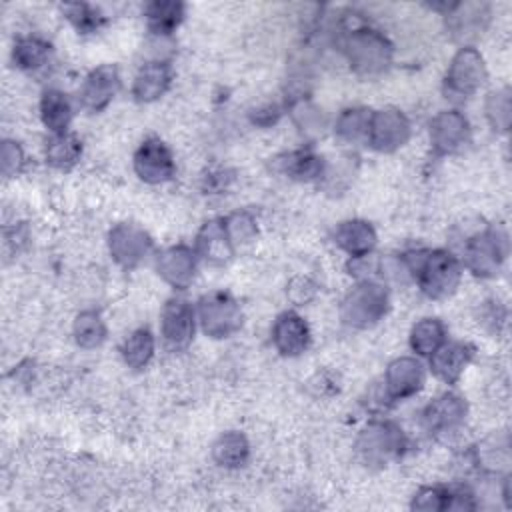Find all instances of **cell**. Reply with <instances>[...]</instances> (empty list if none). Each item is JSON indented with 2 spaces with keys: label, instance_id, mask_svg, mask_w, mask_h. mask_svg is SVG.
I'll return each instance as SVG.
<instances>
[{
  "label": "cell",
  "instance_id": "1",
  "mask_svg": "<svg viewBox=\"0 0 512 512\" xmlns=\"http://www.w3.org/2000/svg\"><path fill=\"white\" fill-rule=\"evenodd\" d=\"M410 278L418 284L420 292L430 300H444L456 292L462 280V260L446 250H412L402 254Z\"/></svg>",
  "mask_w": 512,
  "mask_h": 512
},
{
  "label": "cell",
  "instance_id": "2",
  "mask_svg": "<svg viewBox=\"0 0 512 512\" xmlns=\"http://www.w3.org/2000/svg\"><path fill=\"white\" fill-rule=\"evenodd\" d=\"M340 50L346 56L350 70L366 78L386 72L394 58L392 42L380 30L362 24L342 32Z\"/></svg>",
  "mask_w": 512,
  "mask_h": 512
},
{
  "label": "cell",
  "instance_id": "3",
  "mask_svg": "<svg viewBox=\"0 0 512 512\" xmlns=\"http://www.w3.org/2000/svg\"><path fill=\"white\" fill-rule=\"evenodd\" d=\"M390 308V292L378 280H358L340 302V320L348 328L368 330L376 326Z\"/></svg>",
  "mask_w": 512,
  "mask_h": 512
},
{
  "label": "cell",
  "instance_id": "4",
  "mask_svg": "<svg viewBox=\"0 0 512 512\" xmlns=\"http://www.w3.org/2000/svg\"><path fill=\"white\" fill-rule=\"evenodd\" d=\"M508 232L502 224H490L472 234L462 252V266L476 278H496L508 256Z\"/></svg>",
  "mask_w": 512,
  "mask_h": 512
},
{
  "label": "cell",
  "instance_id": "5",
  "mask_svg": "<svg viewBox=\"0 0 512 512\" xmlns=\"http://www.w3.org/2000/svg\"><path fill=\"white\" fill-rule=\"evenodd\" d=\"M408 448L404 430L392 420H370L356 438V454L368 468H384Z\"/></svg>",
  "mask_w": 512,
  "mask_h": 512
},
{
  "label": "cell",
  "instance_id": "6",
  "mask_svg": "<svg viewBox=\"0 0 512 512\" xmlns=\"http://www.w3.org/2000/svg\"><path fill=\"white\" fill-rule=\"evenodd\" d=\"M486 78L488 70L480 50L474 46H460L452 56L442 80L444 98L460 104L472 98L484 86Z\"/></svg>",
  "mask_w": 512,
  "mask_h": 512
},
{
  "label": "cell",
  "instance_id": "7",
  "mask_svg": "<svg viewBox=\"0 0 512 512\" xmlns=\"http://www.w3.org/2000/svg\"><path fill=\"white\" fill-rule=\"evenodd\" d=\"M196 318L208 338L222 340L240 330L242 308L232 294L224 290H212L200 296L196 304Z\"/></svg>",
  "mask_w": 512,
  "mask_h": 512
},
{
  "label": "cell",
  "instance_id": "8",
  "mask_svg": "<svg viewBox=\"0 0 512 512\" xmlns=\"http://www.w3.org/2000/svg\"><path fill=\"white\" fill-rule=\"evenodd\" d=\"M196 308L182 296L166 300L160 312V340L168 352L186 350L196 334Z\"/></svg>",
  "mask_w": 512,
  "mask_h": 512
},
{
  "label": "cell",
  "instance_id": "9",
  "mask_svg": "<svg viewBox=\"0 0 512 512\" xmlns=\"http://www.w3.org/2000/svg\"><path fill=\"white\" fill-rule=\"evenodd\" d=\"M108 254L122 270L138 268L152 252L150 234L134 222H118L108 230Z\"/></svg>",
  "mask_w": 512,
  "mask_h": 512
},
{
  "label": "cell",
  "instance_id": "10",
  "mask_svg": "<svg viewBox=\"0 0 512 512\" xmlns=\"http://www.w3.org/2000/svg\"><path fill=\"white\" fill-rule=\"evenodd\" d=\"M410 134H412V124L400 108L386 106L380 110H372L366 142L376 152L392 154L400 150L410 140Z\"/></svg>",
  "mask_w": 512,
  "mask_h": 512
},
{
  "label": "cell",
  "instance_id": "11",
  "mask_svg": "<svg viewBox=\"0 0 512 512\" xmlns=\"http://www.w3.org/2000/svg\"><path fill=\"white\" fill-rule=\"evenodd\" d=\"M426 384V366L418 356H398L384 372L382 396L390 402H402L416 396Z\"/></svg>",
  "mask_w": 512,
  "mask_h": 512
},
{
  "label": "cell",
  "instance_id": "12",
  "mask_svg": "<svg viewBox=\"0 0 512 512\" xmlns=\"http://www.w3.org/2000/svg\"><path fill=\"white\" fill-rule=\"evenodd\" d=\"M430 136V148L434 156H450L460 152L468 140H470V122L468 118L452 108V110H440L428 126Z\"/></svg>",
  "mask_w": 512,
  "mask_h": 512
},
{
  "label": "cell",
  "instance_id": "13",
  "mask_svg": "<svg viewBox=\"0 0 512 512\" xmlns=\"http://www.w3.org/2000/svg\"><path fill=\"white\" fill-rule=\"evenodd\" d=\"M446 30L462 46H472L470 42L482 36L490 22V4L486 2H454L444 4Z\"/></svg>",
  "mask_w": 512,
  "mask_h": 512
},
{
  "label": "cell",
  "instance_id": "14",
  "mask_svg": "<svg viewBox=\"0 0 512 512\" xmlns=\"http://www.w3.org/2000/svg\"><path fill=\"white\" fill-rule=\"evenodd\" d=\"M132 166L136 176L146 184H164L176 172L172 150L156 136L146 138L134 152Z\"/></svg>",
  "mask_w": 512,
  "mask_h": 512
},
{
  "label": "cell",
  "instance_id": "15",
  "mask_svg": "<svg viewBox=\"0 0 512 512\" xmlns=\"http://www.w3.org/2000/svg\"><path fill=\"white\" fill-rule=\"evenodd\" d=\"M468 416V404L466 400L452 392L446 390L438 394L434 400H430L424 410H422V428L430 436H442L458 430Z\"/></svg>",
  "mask_w": 512,
  "mask_h": 512
},
{
  "label": "cell",
  "instance_id": "16",
  "mask_svg": "<svg viewBox=\"0 0 512 512\" xmlns=\"http://www.w3.org/2000/svg\"><path fill=\"white\" fill-rule=\"evenodd\" d=\"M198 266V254L192 246L186 244H174L164 248L156 256V274L174 290H186L194 276Z\"/></svg>",
  "mask_w": 512,
  "mask_h": 512
},
{
  "label": "cell",
  "instance_id": "17",
  "mask_svg": "<svg viewBox=\"0 0 512 512\" xmlns=\"http://www.w3.org/2000/svg\"><path fill=\"white\" fill-rule=\"evenodd\" d=\"M120 72L112 64H100L84 78L78 100L88 112H102L120 92Z\"/></svg>",
  "mask_w": 512,
  "mask_h": 512
},
{
  "label": "cell",
  "instance_id": "18",
  "mask_svg": "<svg viewBox=\"0 0 512 512\" xmlns=\"http://www.w3.org/2000/svg\"><path fill=\"white\" fill-rule=\"evenodd\" d=\"M272 344L278 354L296 358L310 346V326L294 310H286L276 316L272 324Z\"/></svg>",
  "mask_w": 512,
  "mask_h": 512
},
{
  "label": "cell",
  "instance_id": "19",
  "mask_svg": "<svg viewBox=\"0 0 512 512\" xmlns=\"http://www.w3.org/2000/svg\"><path fill=\"white\" fill-rule=\"evenodd\" d=\"M474 354H476V348L470 342H464V340L444 342L428 358V364H430L432 374L440 382H444L448 386H454L462 378V374L470 366V362L474 360Z\"/></svg>",
  "mask_w": 512,
  "mask_h": 512
},
{
  "label": "cell",
  "instance_id": "20",
  "mask_svg": "<svg viewBox=\"0 0 512 512\" xmlns=\"http://www.w3.org/2000/svg\"><path fill=\"white\" fill-rule=\"evenodd\" d=\"M172 86V66L162 60L154 58L136 72L132 82V98L138 104H150L160 100Z\"/></svg>",
  "mask_w": 512,
  "mask_h": 512
},
{
  "label": "cell",
  "instance_id": "21",
  "mask_svg": "<svg viewBox=\"0 0 512 512\" xmlns=\"http://www.w3.org/2000/svg\"><path fill=\"white\" fill-rule=\"evenodd\" d=\"M194 250L200 260L212 266H224L232 260L236 248L226 234L222 218H212L202 224L194 240Z\"/></svg>",
  "mask_w": 512,
  "mask_h": 512
},
{
  "label": "cell",
  "instance_id": "22",
  "mask_svg": "<svg viewBox=\"0 0 512 512\" xmlns=\"http://www.w3.org/2000/svg\"><path fill=\"white\" fill-rule=\"evenodd\" d=\"M332 238H334V244L342 252H346L350 258L372 254L378 244V234L374 226L362 218H350V220L338 222Z\"/></svg>",
  "mask_w": 512,
  "mask_h": 512
},
{
  "label": "cell",
  "instance_id": "23",
  "mask_svg": "<svg viewBox=\"0 0 512 512\" xmlns=\"http://www.w3.org/2000/svg\"><path fill=\"white\" fill-rule=\"evenodd\" d=\"M40 120L50 134H62L70 130L74 108L66 92L58 88H46L40 96Z\"/></svg>",
  "mask_w": 512,
  "mask_h": 512
},
{
  "label": "cell",
  "instance_id": "24",
  "mask_svg": "<svg viewBox=\"0 0 512 512\" xmlns=\"http://www.w3.org/2000/svg\"><path fill=\"white\" fill-rule=\"evenodd\" d=\"M276 168L298 182H312L324 176V160L310 148H300L276 158Z\"/></svg>",
  "mask_w": 512,
  "mask_h": 512
},
{
  "label": "cell",
  "instance_id": "25",
  "mask_svg": "<svg viewBox=\"0 0 512 512\" xmlns=\"http://www.w3.org/2000/svg\"><path fill=\"white\" fill-rule=\"evenodd\" d=\"M212 460L226 470H238L246 466L250 458V442L238 430H228L216 438L212 444Z\"/></svg>",
  "mask_w": 512,
  "mask_h": 512
},
{
  "label": "cell",
  "instance_id": "26",
  "mask_svg": "<svg viewBox=\"0 0 512 512\" xmlns=\"http://www.w3.org/2000/svg\"><path fill=\"white\" fill-rule=\"evenodd\" d=\"M146 26L156 38H168L184 20V4L176 0H154L144 6Z\"/></svg>",
  "mask_w": 512,
  "mask_h": 512
},
{
  "label": "cell",
  "instance_id": "27",
  "mask_svg": "<svg viewBox=\"0 0 512 512\" xmlns=\"http://www.w3.org/2000/svg\"><path fill=\"white\" fill-rule=\"evenodd\" d=\"M82 156V140L74 132L50 134L44 146L46 164L56 170H70Z\"/></svg>",
  "mask_w": 512,
  "mask_h": 512
},
{
  "label": "cell",
  "instance_id": "28",
  "mask_svg": "<svg viewBox=\"0 0 512 512\" xmlns=\"http://www.w3.org/2000/svg\"><path fill=\"white\" fill-rule=\"evenodd\" d=\"M408 342L414 356L430 358L446 342V326L438 318H422L412 326Z\"/></svg>",
  "mask_w": 512,
  "mask_h": 512
},
{
  "label": "cell",
  "instance_id": "29",
  "mask_svg": "<svg viewBox=\"0 0 512 512\" xmlns=\"http://www.w3.org/2000/svg\"><path fill=\"white\" fill-rule=\"evenodd\" d=\"M52 46L38 36H22L14 42L12 60L24 72H38L50 62Z\"/></svg>",
  "mask_w": 512,
  "mask_h": 512
},
{
  "label": "cell",
  "instance_id": "30",
  "mask_svg": "<svg viewBox=\"0 0 512 512\" xmlns=\"http://www.w3.org/2000/svg\"><path fill=\"white\" fill-rule=\"evenodd\" d=\"M156 352V340L154 334L148 328H136L126 336V340L120 346L122 362L130 370H144Z\"/></svg>",
  "mask_w": 512,
  "mask_h": 512
},
{
  "label": "cell",
  "instance_id": "31",
  "mask_svg": "<svg viewBox=\"0 0 512 512\" xmlns=\"http://www.w3.org/2000/svg\"><path fill=\"white\" fill-rule=\"evenodd\" d=\"M72 336L76 346L84 350L100 348L108 336L106 322L102 320L100 312L96 310H82L76 314L72 322Z\"/></svg>",
  "mask_w": 512,
  "mask_h": 512
},
{
  "label": "cell",
  "instance_id": "32",
  "mask_svg": "<svg viewBox=\"0 0 512 512\" xmlns=\"http://www.w3.org/2000/svg\"><path fill=\"white\" fill-rule=\"evenodd\" d=\"M370 116L372 110L366 106H348L344 108L334 124V132L342 142L348 144H358L366 142L368 136V126H370Z\"/></svg>",
  "mask_w": 512,
  "mask_h": 512
},
{
  "label": "cell",
  "instance_id": "33",
  "mask_svg": "<svg viewBox=\"0 0 512 512\" xmlns=\"http://www.w3.org/2000/svg\"><path fill=\"white\" fill-rule=\"evenodd\" d=\"M508 446L510 444H508L506 434L490 436L478 444L474 460L484 472H490V474L508 470V464H510V448Z\"/></svg>",
  "mask_w": 512,
  "mask_h": 512
},
{
  "label": "cell",
  "instance_id": "34",
  "mask_svg": "<svg viewBox=\"0 0 512 512\" xmlns=\"http://www.w3.org/2000/svg\"><path fill=\"white\" fill-rule=\"evenodd\" d=\"M484 116L494 132H508L512 120V92L508 86L488 92L484 100Z\"/></svg>",
  "mask_w": 512,
  "mask_h": 512
},
{
  "label": "cell",
  "instance_id": "35",
  "mask_svg": "<svg viewBox=\"0 0 512 512\" xmlns=\"http://www.w3.org/2000/svg\"><path fill=\"white\" fill-rule=\"evenodd\" d=\"M62 12H64L66 20L76 28L78 34H92V32L100 30L106 22L104 14L98 8H94L92 4H86V2L64 4Z\"/></svg>",
  "mask_w": 512,
  "mask_h": 512
},
{
  "label": "cell",
  "instance_id": "36",
  "mask_svg": "<svg viewBox=\"0 0 512 512\" xmlns=\"http://www.w3.org/2000/svg\"><path fill=\"white\" fill-rule=\"evenodd\" d=\"M222 224H224L226 234H228L230 242L234 244V248L252 242L258 234V222L248 210L230 212L228 216L222 218Z\"/></svg>",
  "mask_w": 512,
  "mask_h": 512
},
{
  "label": "cell",
  "instance_id": "37",
  "mask_svg": "<svg viewBox=\"0 0 512 512\" xmlns=\"http://www.w3.org/2000/svg\"><path fill=\"white\" fill-rule=\"evenodd\" d=\"M452 504V486H422L410 502L412 510L440 512L450 510Z\"/></svg>",
  "mask_w": 512,
  "mask_h": 512
},
{
  "label": "cell",
  "instance_id": "38",
  "mask_svg": "<svg viewBox=\"0 0 512 512\" xmlns=\"http://www.w3.org/2000/svg\"><path fill=\"white\" fill-rule=\"evenodd\" d=\"M26 164V156L22 146L16 140H4L2 148H0V166H2V174L4 178H14L24 170Z\"/></svg>",
  "mask_w": 512,
  "mask_h": 512
},
{
  "label": "cell",
  "instance_id": "39",
  "mask_svg": "<svg viewBox=\"0 0 512 512\" xmlns=\"http://www.w3.org/2000/svg\"><path fill=\"white\" fill-rule=\"evenodd\" d=\"M316 294H318L316 282L310 276H304V274L294 276L286 286V296L296 306H304V304L312 302L316 298Z\"/></svg>",
  "mask_w": 512,
  "mask_h": 512
},
{
  "label": "cell",
  "instance_id": "40",
  "mask_svg": "<svg viewBox=\"0 0 512 512\" xmlns=\"http://www.w3.org/2000/svg\"><path fill=\"white\" fill-rule=\"evenodd\" d=\"M498 304H500L498 300L484 302L482 314H480V322H482L486 328H490L492 332H498L500 324L506 322V312H504V308H500Z\"/></svg>",
  "mask_w": 512,
  "mask_h": 512
},
{
  "label": "cell",
  "instance_id": "41",
  "mask_svg": "<svg viewBox=\"0 0 512 512\" xmlns=\"http://www.w3.org/2000/svg\"><path fill=\"white\" fill-rule=\"evenodd\" d=\"M280 108L276 104H266L262 108H256L252 112V122L258 124V126H270L274 124L278 118H280Z\"/></svg>",
  "mask_w": 512,
  "mask_h": 512
}]
</instances>
